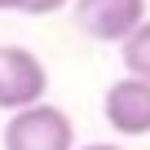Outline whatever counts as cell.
Returning a JSON list of instances; mask_svg holds the SVG:
<instances>
[{
  "label": "cell",
  "mask_w": 150,
  "mask_h": 150,
  "mask_svg": "<svg viewBox=\"0 0 150 150\" xmlns=\"http://www.w3.org/2000/svg\"><path fill=\"white\" fill-rule=\"evenodd\" d=\"M5 150H75V124L62 106H22L5 124Z\"/></svg>",
  "instance_id": "6da1fadb"
},
{
  "label": "cell",
  "mask_w": 150,
  "mask_h": 150,
  "mask_svg": "<svg viewBox=\"0 0 150 150\" xmlns=\"http://www.w3.org/2000/svg\"><path fill=\"white\" fill-rule=\"evenodd\" d=\"M49 93V66L22 49V44H0V110H22L44 102Z\"/></svg>",
  "instance_id": "7a4b0ae2"
},
{
  "label": "cell",
  "mask_w": 150,
  "mask_h": 150,
  "mask_svg": "<svg viewBox=\"0 0 150 150\" xmlns=\"http://www.w3.org/2000/svg\"><path fill=\"white\" fill-rule=\"evenodd\" d=\"M75 27L93 40L119 44L146 22V0H75Z\"/></svg>",
  "instance_id": "3957f363"
},
{
  "label": "cell",
  "mask_w": 150,
  "mask_h": 150,
  "mask_svg": "<svg viewBox=\"0 0 150 150\" xmlns=\"http://www.w3.org/2000/svg\"><path fill=\"white\" fill-rule=\"evenodd\" d=\"M102 115L119 137H146L150 132V84L146 80H115L102 97Z\"/></svg>",
  "instance_id": "277c9868"
},
{
  "label": "cell",
  "mask_w": 150,
  "mask_h": 150,
  "mask_svg": "<svg viewBox=\"0 0 150 150\" xmlns=\"http://www.w3.org/2000/svg\"><path fill=\"white\" fill-rule=\"evenodd\" d=\"M119 57H124V71L132 75V80H146L150 84V18L128 40H119Z\"/></svg>",
  "instance_id": "5b68a950"
},
{
  "label": "cell",
  "mask_w": 150,
  "mask_h": 150,
  "mask_svg": "<svg viewBox=\"0 0 150 150\" xmlns=\"http://www.w3.org/2000/svg\"><path fill=\"white\" fill-rule=\"evenodd\" d=\"M66 5H71V0H0V13L9 9V13H40L44 18V13H57Z\"/></svg>",
  "instance_id": "8992f818"
},
{
  "label": "cell",
  "mask_w": 150,
  "mask_h": 150,
  "mask_svg": "<svg viewBox=\"0 0 150 150\" xmlns=\"http://www.w3.org/2000/svg\"><path fill=\"white\" fill-rule=\"evenodd\" d=\"M80 150H119V146H106V141H93V146H80Z\"/></svg>",
  "instance_id": "52a82bcc"
}]
</instances>
